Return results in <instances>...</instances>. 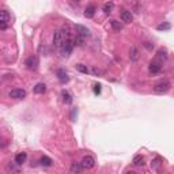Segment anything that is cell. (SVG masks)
<instances>
[{
    "label": "cell",
    "instance_id": "cell-1",
    "mask_svg": "<svg viewBox=\"0 0 174 174\" xmlns=\"http://www.w3.org/2000/svg\"><path fill=\"white\" fill-rule=\"evenodd\" d=\"M71 38V35H69V31L68 30H64V29H60V30H57L56 33H54L53 35V44L56 48H60L64 45V44L68 41V40Z\"/></svg>",
    "mask_w": 174,
    "mask_h": 174
},
{
    "label": "cell",
    "instance_id": "cell-2",
    "mask_svg": "<svg viewBox=\"0 0 174 174\" xmlns=\"http://www.w3.org/2000/svg\"><path fill=\"white\" fill-rule=\"evenodd\" d=\"M170 87H172V84H170L169 80L163 79L154 86V91L157 92V94H163V92H167L170 90Z\"/></svg>",
    "mask_w": 174,
    "mask_h": 174
},
{
    "label": "cell",
    "instance_id": "cell-3",
    "mask_svg": "<svg viewBox=\"0 0 174 174\" xmlns=\"http://www.w3.org/2000/svg\"><path fill=\"white\" fill-rule=\"evenodd\" d=\"M10 21H11V16L8 14L7 10H2L0 11V29L2 30H6L10 25Z\"/></svg>",
    "mask_w": 174,
    "mask_h": 174
},
{
    "label": "cell",
    "instance_id": "cell-4",
    "mask_svg": "<svg viewBox=\"0 0 174 174\" xmlns=\"http://www.w3.org/2000/svg\"><path fill=\"white\" fill-rule=\"evenodd\" d=\"M73 46H75V42H73V40L72 38H69L68 41H67L64 45H63L60 48V52H61V54L64 57H68L69 54L72 53V50H73Z\"/></svg>",
    "mask_w": 174,
    "mask_h": 174
},
{
    "label": "cell",
    "instance_id": "cell-5",
    "mask_svg": "<svg viewBox=\"0 0 174 174\" xmlns=\"http://www.w3.org/2000/svg\"><path fill=\"white\" fill-rule=\"evenodd\" d=\"M26 97V91L23 88H15V90L10 91V98L12 99H23Z\"/></svg>",
    "mask_w": 174,
    "mask_h": 174
},
{
    "label": "cell",
    "instance_id": "cell-6",
    "mask_svg": "<svg viewBox=\"0 0 174 174\" xmlns=\"http://www.w3.org/2000/svg\"><path fill=\"white\" fill-rule=\"evenodd\" d=\"M82 165H83V167L86 170H90V169H92L95 166V159L92 157H90V155H86V157L82 159Z\"/></svg>",
    "mask_w": 174,
    "mask_h": 174
},
{
    "label": "cell",
    "instance_id": "cell-7",
    "mask_svg": "<svg viewBox=\"0 0 174 174\" xmlns=\"http://www.w3.org/2000/svg\"><path fill=\"white\" fill-rule=\"evenodd\" d=\"M25 64L29 69H37V67H38V59H37V56H30L26 59Z\"/></svg>",
    "mask_w": 174,
    "mask_h": 174
},
{
    "label": "cell",
    "instance_id": "cell-8",
    "mask_svg": "<svg viewBox=\"0 0 174 174\" xmlns=\"http://www.w3.org/2000/svg\"><path fill=\"white\" fill-rule=\"evenodd\" d=\"M84 170L82 162H73V163H71V167H69V172H71L72 174H80Z\"/></svg>",
    "mask_w": 174,
    "mask_h": 174
},
{
    "label": "cell",
    "instance_id": "cell-9",
    "mask_svg": "<svg viewBox=\"0 0 174 174\" xmlns=\"http://www.w3.org/2000/svg\"><path fill=\"white\" fill-rule=\"evenodd\" d=\"M56 73H57V79L60 83H67L69 80V76H68V73L65 72V69L60 68V69H57Z\"/></svg>",
    "mask_w": 174,
    "mask_h": 174
},
{
    "label": "cell",
    "instance_id": "cell-10",
    "mask_svg": "<svg viewBox=\"0 0 174 174\" xmlns=\"http://www.w3.org/2000/svg\"><path fill=\"white\" fill-rule=\"evenodd\" d=\"M76 31H78V35L83 37V38L90 37V30H88L87 27H84V26H82V25H76Z\"/></svg>",
    "mask_w": 174,
    "mask_h": 174
},
{
    "label": "cell",
    "instance_id": "cell-11",
    "mask_svg": "<svg viewBox=\"0 0 174 174\" xmlns=\"http://www.w3.org/2000/svg\"><path fill=\"white\" fill-rule=\"evenodd\" d=\"M166 60H167V52H166V49H159L157 52V61L159 64H162Z\"/></svg>",
    "mask_w": 174,
    "mask_h": 174
},
{
    "label": "cell",
    "instance_id": "cell-12",
    "mask_svg": "<svg viewBox=\"0 0 174 174\" xmlns=\"http://www.w3.org/2000/svg\"><path fill=\"white\" fill-rule=\"evenodd\" d=\"M161 69H162V65L159 64L158 61L150 63V65H148V71H150L151 73H158V72H161Z\"/></svg>",
    "mask_w": 174,
    "mask_h": 174
},
{
    "label": "cell",
    "instance_id": "cell-13",
    "mask_svg": "<svg viewBox=\"0 0 174 174\" xmlns=\"http://www.w3.org/2000/svg\"><path fill=\"white\" fill-rule=\"evenodd\" d=\"M95 11H97L95 6H87L86 10H84V16H86L87 19H91V18L95 15Z\"/></svg>",
    "mask_w": 174,
    "mask_h": 174
},
{
    "label": "cell",
    "instance_id": "cell-14",
    "mask_svg": "<svg viewBox=\"0 0 174 174\" xmlns=\"http://www.w3.org/2000/svg\"><path fill=\"white\" fill-rule=\"evenodd\" d=\"M129 59H131L132 61H138L140 59V53H139L138 48H135V46L131 48V50H129Z\"/></svg>",
    "mask_w": 174,
    "mask_h": 174
},
{
    "label": "cell",
    "instance_id": "cell-15",
    "mask_svg": "<svg viewBox=\"0 0 174 174\" xmlns=\"http://www.w3.org/2000/svg\"><path fill=\"white\" fill-rule=\"evenodd\" d=\"M26 159H27V154H26V153L16 154V157H15V165H18V166L23 165L25 162H26Z\"/></svg>",
    "mask_w": 174,
    "mask_h": 174
},
{
    "label": "cell",
    "instance_id": "cell-16",
    "mask_svg": "<svg viewBox=\"0 0 174 174\" xmlns=\"http://www.w3.org/2000/svg\"><path fill=\"white\" fill-rule=\"evenodd\" d=\"M121 19H123V22H125V23H131V22L133 21V15L131 14V11H123L121 12Z\"/></svg>",
    "mask_w": 174,
    "mask_h": 174
},
{
    "label": "cell",
    "instance_id": "cell-17",
    "mask_svg": "<svg viewBox=\"0 0 174 174\" xmlns=\"http://www.w3.org/2000/svg\"><path fill=\"white\" fill-rule=\"evenodd\" d=\"M61 97H63V101H64V103H67V105H71V103H72V95L69 94L67 90L61 91Z\"/></svg>",
    "mask_w": 174,
    "mask_h": 174
},
{
    "label": "cell",
    "instance_id": "cell-18",
    "mask_svg": "<svg viewBox=\"0 0 174 174\" xmlns=\"http://www.w3.org/2000/svg\"><path fill=\"white\" fill-rule=\"evenodd\" d=\"M45 91H46V86L44 83L35 84V87H34V92H35V94H44Z\"/></svg>",
    "mask_w": 174,
    "mask_h": 174
},
{
    "label": "cell",
    "instance_id": "cell-19",
    "mask_svg": "<svg viewBox=\"0 0 174 174\" xmlns=\"http://www.w3.org/2000/svg\"><path fill=\"white\" fill-rule=\"evenodd\" d=\"M113 8H114V3H112V2L105 3V4H103V12H105L106 15H109V14L113 11Z\"/></svg>",
    "mask_w": 174,
    "mask_h": 174
},
{
    "label": "cell",
    "instance_id": "cell-20",
    "mask_svg": "<svg viewBox=\"0 0 174 174\" xmlns=\"http://www.w3.org/2000/svg\"><path fill=\"white\" fill-rule=\"evenodd\" d=\"M133 165H135V166H139V167H142V166L144 165V158L142 157V155H136V157L133 158Z\"/></svg>",
    "mask_w": 174,
    "mask_h": 174
},
{
    "label": "cell",
    "instance_id": "cell-21",
    "mask_svg": "<svg viewBox=\"0 0 174 174\" xmlns=\"http://www.w3.org/2000/svg\"><path fill=\"white\" fill-rule=\"evenodd\" d=\"M170 29H172V25L167 23V22H163V23L157 26V30H159V31H166V30H170Z\"/></svg>",
    "mask_w": 174,
    "mask_h": 174
},
{
    "label": "cell",
    "instance_id": "cell-22",
    "mask_svg": "<svg viewBox=\"0 0 174 174\" xmlns=\"http://www.w3.org/2000/svg\"><path fill=\"white\" fill-rule=\"evenodd\" d=\"M52 159L49 157H46V155H44V157L41 158V165L42 166H45V167H49V166H52Z\"/></svg>",
    "mask_w": 174,
    "mask_h": 174
},
{
    "label": "cell",
    "instance_id": "cell-23",
    "mask_svg": "<svg viewBox=\"0 0 174 174\" xmlns=\"http://www.w3.org/2000/svg\"><path fill=\"white\" fill-rule=\"evenodd\" d=\"M110 25H112V27L114 29V30H121V29H123V25H121L118 21H116V19L110 21Z\"/></svg>",
    "mask_w": 174,
    "mask_h": 174
},
{
    "label": "cell",
    "instance_id": "cell-24",
    "mask_svg": "<svg viewBox=\"0 0 174 174\" xmlns=\"http://www.w3.org/2000/svg\"><path fill=\"white\" fill-rule=\"evenodd\" d=\"M76 69H78L79 72H82V73H88V72H90L87 67L83 65V64H78V65H76Z\"/></svg>",
    "mask_w": 174,
    "mask_h": 174
},
{
    "label": "cell",
    "instance_id": "cell-25",
    "mask_svg": "<svg viewBox=\"0 0 174 174\" xmlns=\"http://www.w3.org/2000/svg\"><path fill=\"white\" fill-rule=\"evenodd\" d=\"M159 162H161V159H159V158H157V159H155V161H153V163H151V165H153L155 169H159V166H161V163H159Z\"/></svg>",
    "mask_w": 174,
    "mask_h": 174
},
{
    "label": "cell",
    "instance_id": "cell-26",
    "mask_svg": "<svg viewBox=\"0 0 174 174\" xmlns=\"http://www.w3.org/2000/svg\"><path fill=\"white\" fill-rule=\"evenodd\" d=\"M94 92L95 94H99V92H101V84H94Z\"/></svg>",
    "mask_w": 174,
    "mask_h": 174
},
{
    "label": "cell",
    "instance_id": "cell-27",
    "mask_svg": "<svg viewBox=\"0 0 174 174\" xmlns=\"http://www.w3.org/2000/svg\"><path fill=\"white\" fill-rule=\"evenodd\" d=\"M144 48H147L148 50H153V48H154V45L151 42H144Z\"/></svg>",
    "mask_w": 174,
    "mask_h": 174
},
{
    "label": "cell",
    "instance_id": "cell-28",
    "mask_svg": "<svg viewBox=\"0 0 174 174\" xmlns=\"http://www.w3.org/2000/svg\"><path fill=\"white\" fill-rule=\"evenodd\" d=\"M75 113H76V109H72V112H71V120L72 121L75 120Z\"/></svg>",
    "mask_w": 174,
    "mask_h": 174
},
{
    "label": "cell",
    "instance_id": "cell-29",
    "mask_svg": "<svg viewBox=\"0 0 174 174\" xmlns=\"http://www.w3.org/2000/svg\"><path fill=\"white\" fill-rule=\"evenodd\" d=\"M125 174H136L135 172H128V173H125Z\"/></svg>",
    "mask_w": 174,
    "mask_h": 174
}]
</instances>
